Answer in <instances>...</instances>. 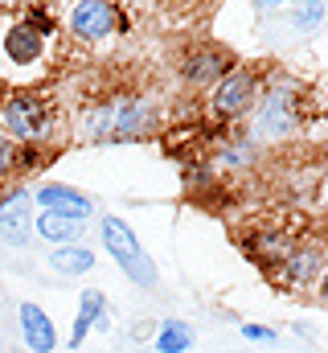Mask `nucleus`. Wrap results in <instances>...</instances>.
Here are the masks:
<instances>
[{
    "instance_id": "1",
    "label": "nucleus",
    "mask_w": 328,
    "mask_h": 353,
    "mask_svg": "<svg viewBox=\"0 0 328 353\" xmlns=\"http://www.w3.org/2000/svg\"><path fill=\"white\" fill-rule=\"evenodd\" d=\"M161 119V107L144 94H111L79 115V140L86 144H127L144 140Z\"/></svg>"
},
{
    "instance_id": "2",
    "label": "nucleus",
    "mask_w": 328,
    "mask_h": 353,
    "mask_svg": "<svg viewBox=\"0 0 328 353\" xmlns=\"http://www.w3.org/2000/svg\"><path fill=\"white\" fill-rule=\"evenodd\" d=\"M250 140L254 144H275L296 136L300 128V87L287 74H271V83H263L254 107H250Z\"/></svg>"
},
{
    "instance_id": "3",
    "label": "nucleus",
    "mask_w": 328,
    "mask_h": 353,
    "mask_svg": "<svg viewBox=\"0 0 328 353\" xmlns=\"http://www.w3.org/2000/svg\"><path fill=\"white\" fill-rule=\"evenodd\" d=\"M54 123H58V111H54V103H50L45 94H37V90H12V94L0 103V132H4L12 144L37 148V144L50 140Z\"/></svg>"
},
{
    "instance_id": "4",
    "label": "nucleus",
    "mask_w": 328,
    "mask_h": 353,
    "mask_svg": "<svg viewBox=\"0 0 328 353\" xmlns=\"http://www.w3.org/2000/svg\"><path fill=\"white\" fill-rule=\"evenodd\" d=\"M99 234H103V247H107V255L119 263V271L136 283V288H144V292H152L156 283H161V275H156V263H152V255L140 247V239H136V230L119 218V214H107L103 222H99Z\"/></svg>"
},
{
    "instance_id": "5",
    "label": "nucleus",
    "mask_w": 328,
    "mask_h": 353,
    "mask_svg": "<svg viewBox=\"0 0 328 353\" xmlns=\"http://www.w3.org/2000/svg\"><path fill=\"white\" fill-rule=\"evenodd\" d=\"M263 90V70L258 66H234L230 74H222V83L209 90V115L222 119V123H234L243 119L246 111L254 107Z\"/></svg>"
},
{
    "instance_id": "6",
    "label": "nucleus",
    "mask_w": 328,
    "mask_h": 353,
    "mask_svg": "<svg viewBox=\"0 0 328 353\" xmlns=\"http://www.w3.org/2000/svg\"><path fill=\"white\" fill-rule=\"evenodd\" d=\"M119 25H123V8L119 4H107V0H79V4L66 8V29L79 41H86V46L107 41Z\"/></svg>"
},
{
    "instance_id": "7",
    "label": "nucleus",
    "mask_w": 328,
    "mask_h": 353,
    "mask_svg": "<svg viewBox=\"0 0 328 353\" xmlns=\"http://www.w3.org/2000/svg\"><path fill=\"white\" fill-rule=\"evenodd\" d=\"M328 271V247L316 243V239H304V243H291L287 259L275 267L279 283L287 288H308V283H320Z\"/></svg>"
},
{
    "instance_id": "8",
    "label": "nucleus",
    "mask_w": 328,
    "mask_h": 353,
    "mask_svg": "<svg viewBox=\"0 0 328 353\" xmlns=\"http://www.w3.org/2000/svg\"><path fill=\"white\" fill-rule=\"evenodd\" d=\"M234 70V58L222 50V46H193L189 54H185V62H181V83L185 87H218L222 83V74H230Z\"/></svg>"
},
{
    "instance_id": "9",
    "label": "nucleus",
    "mask_w": 328,
    "mask_h": 353,
    "mask_svg": "<svg viewBox=\"0 0 328 353\" xmlns=\"http://www.w3.org/2000/svg\"><path fill=\"white\" fill-rule=\"evenodd\" d=\"M29 234H33V193L17 185L0 193V239L8 247H25Z\"/></svg>"
},
{
    "instance_id": "10",
    "label": "nucleus",
    "mask_w": 328,
    "mask_h": 353,
    "mask_svg": "<svg viewBox=\"0 0 328 353\" xmlns=\"http://www.w3.org/2000/svg\"><path fill=\"white\" fill-rule=\"evenodd\" d=\"M45 37L41 33H33L25 21H12L4 33H0V54H4V62L8 66H17V70H29V66H37L41 58H45Z\"/></svg>"
},
{
    "instance_id": "11",
    "label": "nucleus",
    "mask_w": 328,
    "mask_h": 353,
    "mask_svg": "<svg viewBox=\"0 0 328 353\" xmlns=\"http://www.w3.org/2000/svg\"><path fill=\"white\" fill-rule=\"evenodd\" d=\"M33 201L45 210V214H62V218H74V222H86L90 214H94V201L74 189V185H58V181H50V185H41L37 193H33Z\"/></svg>"
},
{
    "instance_id": "12",
    "label": "nucleus",
    "mask_w": 328,
    "mask_h": 353,
    "mask_svg": "<svg viewBox=\"0 0 328 353\" xmlns=\"http://www.w3.org/2000/svg\"><path fill=\"white\" fill-rule=\"evenodd\" d=\"M17 325H21V341L33 353H54L58 350V329H54V321H50V312H45L41 304L25 300V304L17 308Z\"/></svg>"
},
{
    "instance_id": "13",
    "label": "nucleus",
    "mask_w": 328,
    "mask_h": 353,
    "mask_svg": "<svg viewBox=\"0 0 328 353\" xmlns=\"http://www.w3.org/2000/svg\"><path fill=\"white\" fill-rule=\"evenodd\" d=\"M94 329H107V296L99 288H86L79 300V312H74V325H70V350H79Z\"/></svg>"
},
{
    "instance_id": "14",
    "label": "nucleus",
    "mask_w": 328,
    "mask_h": 353,
    "mask_svg": "<svg viewBox=\"0 0 328 353\" xmlns=\"http://www.w3.org/2000/svg\"><path fill=\"white\" fill-rule=\"evenodd\" d=\"M33 230L45 239V243H54V247H70V243H79L82 230H86V222H74V218H62V214H33Z\"/></svg>"
},
{
    "instance_id": "15",
    "label": "nucleus",
    "mask_w": 328,
    "mask_h": 353,
    "mask_svg": "<svg viewBox=\"0 0 328 353\" xmlns=\"http://www.w3.org/2000/svg\"><path fill=\"white\" fill-rule=\"evenodd\" d=\"M50 267H54L58 275H66V279L86 275V271L94 267V251H90V247H79V243H70V247H54V251H50Z\"/></svg>"
},
{
    "instance_id": "16",
    "label": "nucleus",
    "mask_w": 328,
    "mask_h": 353,
    "mask_svg": "<svg viewBox=\"0 0 328 353\" xmlns=\"http://www.w3.org/2000/svg\"><path fill=\"white\" fill-rule=\"evenodd\" d=\"M254 157H258L254 140H250V136H238V140H222V144H218V152H214V165H218V169H230V173H238V169H246V165H254Z\"/></svg>"
},
{
    "instance_id": "17",
    "label": "nucleus",
    "mask_w": 328,
    "mask_h": 353,
    "mask_svg": "<svg viewBox=\"0 0 328 353\" xmlns=\"http://www.w3.org/2000/svg\"><path fill=\"white\" fill-rule=\"evenodd\" d=\"M189 345H193V329L185 321H164L156 329V341H152L156 353H189Z\"/></svg>"
},
{
    "instance_id": "18",
    "label": "nucleus",
    "mask_w": 328,
    "mask_h": 353,
    "mask_svg": "<svg viewBox=\"0 0 328 353\" xmlns=\"http://www.w3.org/2000/svg\"><path fill=\"white\" fill-rule=\"evenodd\" d=\"M328 17V4L320 0H308V4H287V25L296 29V33H312V29H320Z\"/></svg>"
},
{
    "instance_id": "19",
    "label": "nucleus",
    "mask_w": 328,
    "mask_h": 353,
    "mask_svg": "<svg viewBox=\"0 0 328 353\" xmlns=\"http://www.w3.org/2000/svg\"><path fill=\"white\" fill-rule=\"evenodd\" d=\"M21 21H25V25H29L33 33H41L45 41H50V37L58 33V17H54L50 8H21Z\"/></svg>"
},
{
    "instance_id": "20",
    "label": "nucleus",
    "mask_w": 328,
    "mask_h": 353,
    "mask_svg": "<svg viewBox=\"0 0 328 353\" xmlns=\"http://www.w3.org/2000/svg\"><path fill=\"white\" fill-rule=\"evenodd\" d=\"M21 173V144H12L4 132H0V181L4 176H17Z\"/></svg>"
},
{
    "instance_id": "21",
    "label": "nucleus",
    "mask_w": 328,
    "mask_h": 353,
    "mask_svg": "<svg viewBox=\"0 0 328 353\" xmlns=\"http://www.w3.org/2000/svg\"><path fill=\"white\" fill-rule=\"evenodd\" d=\"M243 337H246V341H263V345H275V329H267V325H243Z\"/></svg>"
},
{
    "instance_id": "22",
    "label": "nucleus",
    "mask_w": 328,
    "mask_h": 353,
    "mask_svg": "<svg viewBox=\"0 0 328 353\" xmlns=\"http://www.w3.org/2000/svg\"><path fill=\"white\" fill-rule=\"evenodd\" d=\"M316 292H320V296H325V300H328V271H325V279L316 283Z\"/></svg>"
}]
</instances>
